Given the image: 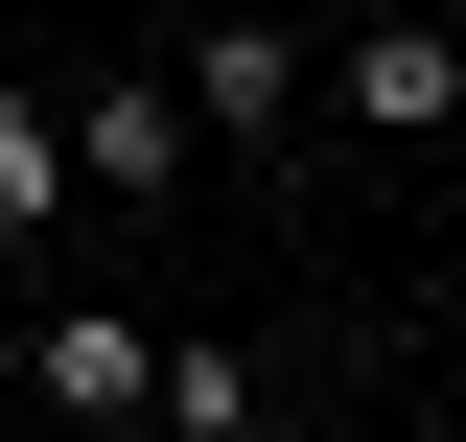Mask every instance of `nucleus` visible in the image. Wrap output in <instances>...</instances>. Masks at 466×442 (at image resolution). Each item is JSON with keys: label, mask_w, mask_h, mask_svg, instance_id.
<instances>
[{"label": "nucleus", "mask_w": 466, "mask_h": 442, "mask_svg": "<svg viewBox=\"0 0 466 442\" xmlns=\"http://www.w3.org/2000/svg\"><path fill=\"white\" fill-rule=\"evenodd\" d=\"M70 186H116V210L187 186V94H164V70H94V94H70Z\"/></svg>", "instance_id": "3"}, {"label": "nucleus", "mask_w": 466, "mask_h": 442, "mask_svg": "<svg viewBox=\"0 0 466 442\" xmlns=\"http://www.w3.org/2000/svg\"><path fill=\"white\" fill-rule=\"evenodd\" d=\"M47 210H70V116H47V94H0V256H24Z\"/></svg>", "instance_id": "5"}, {"label": "nucleus", "mask_w": 466, "mask_h": 442, "mask_svg": "<svg viewBox=\"0 0 466 442\" xmlns=\"http://www.w3.org/2000/svg\"><path fill=\"white\" fill-rule=\"evenodd\" d=\"M280 24H350V0H280Z\"/></svg>", "instance_id": "6"}, {"label": "nucleus", "mask_w": 466, "mask_h": 442, "mask_svg": "<svg viewBox=\"0 0 466 442\" xmlns=\"http://www.w3.org/2000/svg\"><path fill=\"white\" fill-rule=\"evenodd\" d=\"M164 94H187V140H233V164H257V140H303V116H327V47H303L280 0H210V24H164Z\"/></svg>", "instance_id": "1"}, {"label": "nucleus", "mask_w": 466, "mask_h": 442, "mask_svg": "<svg viewBox=\"0 0 466 442\" xmlns=\"http://www.w3.org/2000/svg\"><path fill=\"white\" fill-rule=\"evenodd\" d=\"M327 116H373V140H443V116H466V47H443V24H327Z\"/></svg>", "instance_id": "2"}, {"label": "nucleus", "mask_w": 466, "mask_h": 442, "mask_svg": "<svg viewBox=\"0 0 466 442\" xmlns=\"http://www.w3.org/2000/svg\"><path fill=\"white\" fill-rule=\"evenodd\" d=\"M164 24H210V0H164Z\"/></svg>", "instance_id": "7"}, {"label": "nucleus", "mask_w": 466, "mask_h": 442, "mask_svg": "<svg viewBox=\"0 0 466 442\" xmlns=\"http://www.w3.org/2000/svg\"><path fill=\"white\" fill-rule=\"evenodd\" d=\"M47 419H164V326H116V303H47Z\"/></svg>", "instance_id": "4"}]
</instances>
